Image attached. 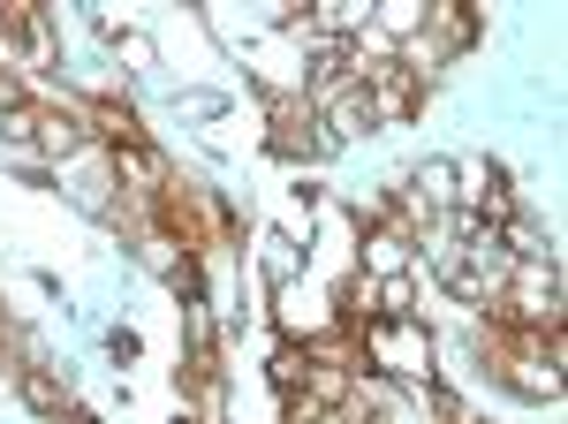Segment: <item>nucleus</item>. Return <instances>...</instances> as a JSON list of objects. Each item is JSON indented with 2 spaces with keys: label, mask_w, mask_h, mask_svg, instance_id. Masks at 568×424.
<instances>
[{
  "label": "nucleus",
  "mask_w": 568,
  "mask_h": 424,
  "mask_svg": "<svg viewBox=\"0 0 568 424\" xmlns=\"http://www.w3.org/2000/svg\"><path fill=\"white\" fill-rule=\"evenodd\" d=\"M356 341H364V372L402 386H433V341H425L417 319H372Z\"/></svg>",
  "instance_id": "nucleus-1"
},
{
  "label": "nucleus",
  "mask_w": 568,
  "mask_h": 424,
  "mask_svg": "<svg viewBox=\"0 0 568 424\" xmlns=\"http://www.w3.org/2000/svg\"><path fill=\"white\" fill-rule=\"evenodd\" d=\"M356 91H364V107H372V129H379V122H409V114L425 107V84H417L402 61H372V69H356Z\"/></svg>",
  "instance_id": "nucleus-2"
},
{
  "label": "nucleus",
  "mask_w": 568,
  "mask_h": 424,
  "mask_svg": "<svg viewBox=\"0 0 568 424\" xmlns=\"http://www.w3.org/2000/svg\"><path fill=\"white\" fill-rule=\"evenodd\" d=\"M265 122H273V152H281V160H318V152H326L318 114H311L304 91H281V99L265 107Z\"/></svg>",
  "instance_id": "nucleus-3"
},
{
  "label": "nucleus",
  "mask_w": 568,
  "mask_h": 424,
  "mask_svg": "<svg viewBox=\"0 0 568 424\" xmlns=\"http://www.w3.org/2000/svg\"><path fill=\"white\" fill-rule=\"evenodd\" d=\"M31 137H39V160H45V168H61V160H77V152L91 144V129H84V107H45V99H39V129H31Z\"/></svg>",
  "instance_id": "nucleus-4"
},
{
  "label": "nucleus",
  "mask_w": 568,
  "mask_h": 424,
  "mask_svg": "<svg viewBox=\"0 0 568 424\" xmlns=\"http://www.w3.org/2000/svg\"><path fill=\"white\" fill-rule=\"evenodd\" d=\"M273 319L288 326V341H311V334H326L342 311H326V303L311 296L304 281H273Z\"/></svg>",
  "instance_id": "nucleus-5"
},
{
  "label": "nucleus",
  "mask_w": 568,
  "mask_h": 424,
  "mask_svg": "<svg viewBox=\"0 0 568 424\" xmlns=\"http://www.w3.org/2000/svg\"><path fill=\"white\" fill-rule=\"evenodd\" d=\"M84 129H91V144H106V152H136V144H152L130 99H91V107H84Z\"/></svg>",
  "instance_id": "nucleus-6"
},
{
  "label": "nucleus",
  "mask_w": 568,
  "mask_h": 424,
  "mask_svg": "<svg viewBox=\"0 0 568 424\" xmlns=\"http://www.w3.org/2000/svg\"><path fill=\"white\" fill-rule=\"evenodd\" d=\"M417 39L433 46V53H463V46L478 39V8L470 0H439V8H425V31Z\"/></svg>",
  "instance_id": "nucleus-7"
},
{
  "label": "nucleus",
  "mask_w": 568,
  "mask_h": 424,
  "mask_svg": "<svg viewBox=\"0 0 568 424\" xmlns=\"http://www.w3.org/2000/svg\"><path fill=\"white\" fill-rule=\"evenodd\" d=\"M409 251H417V243L379 212V220H372V243H364V273H372V281H394V273H409Z\"/></svg>",
  "instance_id": "nucleus-8"
},
{
  "label": "nucleus",
  "mask_w": 568,
  "mask_h": 424,
  "mask_svg": "<svg viewBox=\"0 0 568 424\" xmlns=\"http://www.w3.org/2000/svg\"><path fill=\"white\" fill-rule=\"evenodd\" d=\"M0 39L23 46V53H53V31H45L39 0H0Z\"/></svg>",
  "instance_id": "nucleus-9"
},
{
  "label": "nucleus",
  "mask_w": 568,
  "mask_h": 424,
  "mask_svg": "<svg viewBox=\"0 0 568 424\" xmlns=\"http://www.w3.org/2000/svg\"><path fill=\"white\" fill-rule=\"evenodd\" d=\"M304 372H311V356H304V341H288L273 364H265V380H273V394H296L304 386Z\"/></svg>",
  "instance_id": "nucleus-10"
},
{
  "label": "nucleus",
  "mask_w": 568,
  "mask_h": 424,
  "mask_svg": "<svg viewBox=\"0 0 568 424\" xmlns=\"http://www.w3.org/2000/svg\"><path fill=\"white\" fill-rule=\"evenodd\" d=\"M23 402H31V410H45V417H61V410H77V402H69V386H53L45 372H23Z\"/></svg>",
  "instance_id": "nucleus-11"
},
{
  "label": "nucleus",
  "mask_w": 568,
  "mask_h": 424,
  "mask_svg": "<svg viewBox=\"0 0 568 424\" xmlns=\"http://www.w3.org/2000/svg\"><path fill=\"white\" fill-rule=\"evenodd\" d=\"M258 251H265V273L273 281H296V243L288 235H258Z\"/></svg>",
  "instance_id": "nucleus-12"
},
{
  "label": "nucleus",
  "mask_w": 568,
  "mask_h": 424,
  "mask_svg": "<svg viewBox=\"0 0 568 424\" xmlns=\"http://www.w3.org/2000/svg\"><path fill=\"white\" fill-rule=\"evenodd\" d=\"M409 303H417V289H409V273H394V281H379V319H409Z\"/></svg>",
  "instance_id": "nucleus-13"
},
{
  "label": "nucleus",
  "mask_w": 568,
  "mask_h": 424,
  "mask_svg": "<svg viewBox=\"0 0 568 424\" xmlns=\"http://www.w3.org/2000/svg\"><path fill=\"white\" fill-rule=\"evenodd\" d=\"M69 424H99V417H91V410H69Z\"/></svg>",
  "instance_id": "nucleus-14"
}]
</instances>
